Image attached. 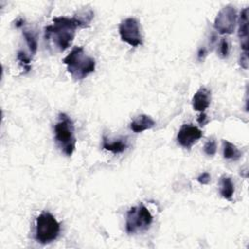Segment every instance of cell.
Returning a JSON list of instances; mask_svg holds the SVG:
<instances>
[{
  "instance_id": "1",
  "label": "cell",
  "mask_w": 249,
  "mask_h": 249,
  "mask_svg": "<svg viewBox=\"0 0 249 249\" xmlns=\"http://www.w3.org/2000/svg\"><path fill=\"white\" fill-rule=\"evenodd\" d=\"M78 27L86 26L76 15L72 18L55 17L53 18V24L45 27L44 38L58 52H63L70 47Z\"/></svg>"
},
{
  "instance_id": "2",
  "label": "cell",
  "mask_w": 249,
  "mask_h": 249,
  "mask_svg": "<svg viewBox=\"0 0 249 249\" xmlns=\"http://www.w3.org/2000/svg\"><path fill=\"white\" fill-rule=\"evenodd\" d=\"M62 62L75 80H83L95 70L94 58L89 56L83 47H74Z\"/></svg>"
},
{
  "instance_id": "3",
  "label": "cell",
  "mask_w": 249,
  "mask_h": 249,
  "mask_svg": "<svg viewBox=\"0 0 249 249\" xmlns=\"http://www.w3.org/2000/svg\"><path fill=\"white\" fill-rule=\"evenodd\" d=\"M54 138L63 154L71 157L75 151L77 139L74 124L65 113L58 115V121L54 124Z\"/></svg>"
},
{
  "instance_id": "4",
  "label": "cell",
  "mask_w": 249,
  "mask_h": 249,
  "mask_svg": "<svg viewBox=\"0 0 249 249\" xmlns=\"http://www.w3.org/2000/svg\"><path fill=\"white\" fill-rule=\"evenodd\" d=\"M60 231V225L53 214L42 212L36 218L35 239L41 244H48L54 241Z\"/></svg>"
},
{
  "instance_id": "5",
  "label": "cell",
  "mask_w": 249,
  "mask_h": 249,
  "mask_svg": "<svg viewBox=\"0 0 249 249\" xmlns=\"http://www.w3.org/2000/svg\"><path fill=\"white\" fill-rule=\"evenodd\" d=\"M153 223V215L144 204L131 207L126 213L125 230L129 234L144 231Z\"/></svg>"
},
{
  "instance_id": "6",
  "label": "cell",
  "mask_w": 249,
  "mask_h": 249,
  "mask_svg": "<svg viewBox=\"0 0 249 249\" xmlns=\"http://www.w3.org/2000/svg\"><path fill=\"white\" fill-rule=\"evenodd\" d=\"M119 33L122 41L131 47H138L143 44V37L139 22L134 18L124 19L119 25Z\"/></svg>"
},
{
  "instance_id": "7",
  "label": "cell",
  "mask_w": 249,
  "mask_h": 249,
  "mask_svg": "<svg viewBox=\"0 0 249 249\" xmlns=\"http://www.w3.org/2000/svg\"><path fill=\"white\" fill-rule=\"evenodd\" d=\"M237 21V15L234 7L228 5L217 14L214 20V27L220 34H231L234 31Z\"/></svg>"
},
{
  "instance_id": "8",
  "label": "cell",
  "mask_w": 249,
  "mask_h": 249,
  "mask_svg": "<svg viewBox=\"0 0 249 249\" xmlns=\"http://www.w3.org/2000/svg\"><path fill=\"white\" fill-rule=\"evenodd\" d=\"M201 137L202 131L198 127L191 124H184L177 133V142L182 147L190 149Z\"/></svg>"
},
{
  "instance_id": "9",
  "label": "cell",
  "mask_w": 249,
  "mask_h": 249,
  "mask_svg": "<svg viewBox=\"0 0 249 249\" xmlns=\"http://www.w3.org/2000/svg\"><path fill=\"white\" fill-rule=\"evenodd\" d=\"M238 38L242 53H248V8L240 12L238 18Z\"/></svg>"
},
{
  "instance_id": "10",
  "label": "cell",
  "mask_w": 249,
  "mask_h": 249,
  "mask_svg": "<svg viewBox=\"0 0 249 249\" xmlns=\"http://www.w3.org/2000/svg\"><path fill=\"white\" fill-rule=\"evenodd\" d=\"M211 91L206 88H200L193 96L192 105L196 111L203 113L210 105Z\"/></svg>"
},
{
  "instance_id": "11",
  "label": "cell",
  "mask_w": 249,
  "mask_h": 249,
  "mask_svg": "<svg viewBox=\"0 0 249 249\" xmlns=\"http://www.w3.org/2000/svg\"><path fill=\"white\" fill-rule=\"evenodd\" d=\"M156 125V122L148 115L142 114L133 119L130 123V129L135 132H143L145 130L151 129Z\"/></svg>"
},
{
  "instance_id": "12",
  "label": "cell",
  "mask_w": 249,
  "mask_h": 249,
  "mask_svg": "<svg viewBox=\"0 0 249 249\" xmlns=\"http://www.w3.org/2000/svg\"><path fill=\"white\" fill-rule=\"evenodd\" d=\"M102 147L104 150L112 152L113 154H120L123 153L127 148V141L125 138L115 139L113 141H110L106 137H103Z\"/></svg>"
},
{
  "instance_id": "13",
  "label": "cell",
  "mask_w": 249,
  "mask_h": 249,
  "mask_svg": "<svg viewBox=\"0 0 249 249\" xmlns=\"http://www.w3.org/2000/svg\"><path fill=\"white\" fill-rule=\"evenodd\" d=\"M234 193V186L233 183L231 179V177L227 175H223L220 178V194L221 196L231 200Z\"/></svg>"
},
{
  "instance_id": "14",
  "label": "cell",
  "mask_w": 249,
  "mask_h": 249,
  "mask_svg": "<svg viewBox=\"0 0 249 249\" xmlns=\"http://www.w3.org/2000/svg\"><path fill=\"white\" fill-rule=\"evenodd\" d=\"M223 156L227 160H237L241 158V152L231 142L223 141Z\"/></svg>"
},
{
  "instance_id": "15",
  "label": "cell",
  "mask_w": 249,
  "mask_h": 249,
  "mask_svg": "<svg viewBox=\"0 0 249 249\" xmlns=\"http://www.w3.org/2000/svg\"><path fill=\"white\" fill-rule=\"evenodd\" d=\"M22 35H23V37L25 39V42L28 46L30 53L32 55H34L37 52V47H38V43H37V39H36L35 35L31 31L25 30V29L22 31Z\"/></svg>"
},
{
  "instance_id": "16",
  "label": "cell",
  "mask_w": 249,
  "mask_h": 249,
  "mask_svg": "<svg viewBox=\"0 0 249 249\" xmlns=\"http://www.w3.org/2000/svg\"><path fill=\"white\" fill-rule=\"evenodd\" d=\"M203 150H204V153L207 155V156H214L216 154V151H217V143L214 139H209L204 147H203Z\"/></svg>"
},
{
  "instance_id": "17",
  "label": "cell",
  "mask_w": 249,
  "mask_h": 249,
  "mask_svg": "<svg viewBox=\"0 0 249 249\" xmlns=\"http://www.w3.org/2000/svg\"><path fill=\"white\" fill-rule=\"evenodd\" d=\"M17 58H18V60L23 65V67L25 68V70H26L27 72L31 69V67H30V65H29V63H30V57L27 56V54H26L24 52H22V51L18 52Z\"/></svg>"
},
{
  "instance_id": "18",
  "label": "cell",
  "mask_w": 249,
  "mask_h": 249,
  "mask_svg": "<svg viewBox=\"0 0 249 249\" xmlns=\"http://www.w3.org/2000/svg\"><path fill=\"white\" fill-rule=\"evenodd\" d=\"M229 51H230V47H229V43L225 38H222L221 42H220V53L222 57H227L229 54Z\"/></svg>"
},
{
  "instance_id": "19",
  "label": "cell",
  "mask_w": 249,
  "mask_h": 249,
  "mask_svg": "<svg viewBox=\"0 0 249 249\" xmlns=\"http://www.w3.org/2000/svg\"><path fill=\"white\" fill-rule=\"evenodd\" d=\"M197 181L202 184V185H206L210 182V174L208 172H203L201 173L198 177H197Z\"/></svg>"
},
{
  "instance_id": "20",
  "label": "cell",
  "mask_w": 249,
  "mask_h": 249,
  "mask_svg": "<svg viewBox=\"0 0 249 249\" xmlns=\"http://www.w3.org/2000/svg\"><path fill=\"white\" fill-rule=\"evenodd\" d=\"M240 65L244 69L248 68V53H241Z\"/></svg>"
},
{
  "instance_id": "21",
  "label": "cell",
  "mask_w": 249,
  "mask_h": 249,
  "mask_svg": "<svg viewBox=\"0 0 249 249\" xmlns=\"http://www.w3.org/2000/svg\"><path fill=\"white\" fill-rule=\"evenodd\" d=\"M197 122L201 124V125H204L205 124H206V122H207V120H206V115L204 114V113H201V115L198 117V119H197Z\"/></svg>"
},
{
  "instance_id": "22",
  "label": "cell",
  "mask_w": 249,
  "mask_h": 249,
  "mask_svg": "<svg viewBox=\"0 0 249 249\" xmlns=\"http://www.w3.org/2000/svg\"><path fill=\"white\" fill-rule=\"evenodd\" d=\"M205 53H206V50L204 49V48H202V49H199V51H198V53H197V57H198V59H201L204 55H205Z\"/></svg>"
}]
</instances>
